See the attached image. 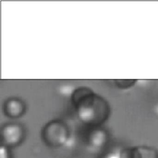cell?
<instances>
[{
  "label": "cell",
  "instance_id": "7",
  "mask_svg": "<svg viewBox=\"0 0 158 158\" xmlns=\"http://www.w3.org/2000/svg\"><path fill=\"white\" fill-rule=\"evenodd\" d=\"M0 158H10V153L7 146L2 145L0 148Z\"/></svg>",
  "mask_w": 158,
  "mask_h": 158
},
{
  "label": "cell",
  "instance_id": "3",
  "mask_svg": "<svg viewBox=\"0 0 158 158\" xmlns=\"http://www.w3.org/2000/svg\"><path fill=\"white\" fill-rule=\"evenodd\" d=\"M120 158H158V151L148 146L130 147L121 150Z\"/></svg>",
  "mask_w": 158,
  "mask_h": 158
},
{
  "label": "cell",
  "instance_id": "2",
  "mask_svg": "<svg viewBox=\"0 0 158 158\" xmlns=\"http://www.w3.org/2000/svg\"><path fill=\"white\" fill-rule=\"evenodd\" d=\"M44 143L51 147H59L65 144L69 139L67 128L60 123H52L46 125L42 132Z\"/></svg>",
  "mask_w": 158,
  "mask_h": 158
},
{
  "label": "cell",
  "instance_id": "1",
  "mask_svg": "<svg viewBox=\"0 0 158 158\" xmlns=\"http://www.w3.org/2000/svg\"><path fill=\"white\" fill-rule=\"evenodd\" d=\"M73 99L78 117L83 122L97 125L106 118L107 108L104 101L89 89L76 90Z\"/></svg>",
  "mask_w": 158,
  "mask_h": 158
},
{
  "label": "cell",
  "instance_id": "6",
  "mask_svg": "<svg viewBox=\"0 0 158 158\" xmlns=\"http://www.w3.org/2000/svg\"><path fill=\"white\" fill-rule=\"evenodd\" d=\"M120 151L118 149H113L105 153L101 158H120Z\"/></svg>",
  "mask_w": 158,
  "mask_h": 158
},
{
  "label": "cell",
  "instance_id": "5",
  "mask_svg": "<svg viewBox=\"0 0 158 158\" xmlns=\"http://www.w3.org/2000/svg\"><path fill=\"white\" fill-rule=\"evenodd\" d=\"M107 136L102 130L94 131L89 138L88 146L91 151L94 152L100 151L106 144Z\"/></svg>",
  "mask_w": 158,
  "mask_h": 158
},
{
  "label": "cell",
  "instance_id": "4",
  "mask_svg": "<svg viewBox=\"0 0 158 158\" xmlns=\"http://www.w3.org/2000/svg\"><path fill=\"white\" fill-rule=\"evenodd\" d=\"M2 136L5 146H16L22 141L23 132L20 127L17 125H9L2 129Z\"/></svg>",
  "mask_w": 158,
  "mask_h": 158
}]
</instances>
